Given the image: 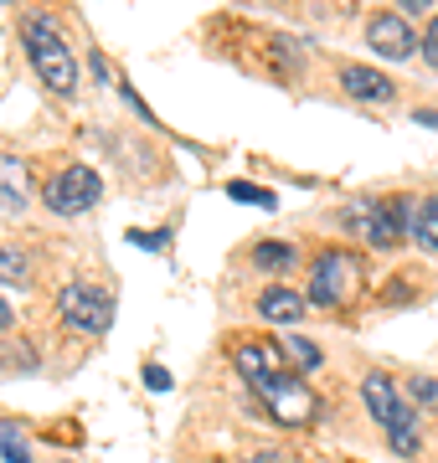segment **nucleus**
Here are the masks:
<instances>
[{"mask_svg":"<svg viewBox=\"0 0 438 463\" xmlns=\"http://www.w3.org/2000/svg\"><path fill=\"white\" fill-rule=\"evenodd\" d=\"M237 371H243V381L263 397V407H269L273 422H284V428H304V422H315L320 402L309 397V386H304V381L284 365V350H279V345L243 340V345H237Z\"/></svg>","mask_w":438,"mask_h":463,"instance_id":"nucleus-1","label":"nucleus"},{"mask_svg":"<svg viewBox=\"0 0 438 463\" xmlns=\"http://www.w3.org/2000/svg\"><path fill=\"white\" fill-rule=\"evenodd\" d=\"M21 42H26V57H32L36 78H42L47 93H72L78 88V57L62 42V32H57L52 16H26L21 21Z\"/></svg>","mask_w":438,"mask_h":463,"instance_id":"nucleus-2","label":"nucleus"},{"mask_svg":"<svg viewBox=\"0 0 438 463\" xmlns=\"http://www.w3.org/2000/svg\"><path fill=\"white\" fill-rule=\"evenodd\" d=\"M413 212L418 206H407V196H371L346 222H351L356 237L371 242V248H403V232H413Z\"/></svg>","mask_w":438,"mask_h":463,"instance_id":"nucleus-3","label":"nucleus"},{"mask_svg":"<svg viewBox=\"0 0 438 463\" xmlns=\"http://www.w3.org/2000/svg\"><path fill=\"white\" fill-rule=\"evenodd\" d=\"M361 288V258L346 248H325L309 268V304H320V309H340L346 298Z\"/></svg>","mask_w":438,"mask_h":463,"instance_id":"nucleus-4","label":"nucleus"},{"mask_svg":"<svg viewBox=\"0 0 438 463\" xmlns=\"http://www.w3.org/2000/svg\"><path fill=\"white\" fill-rule=\"evenodd\" d=\"M57 315H62V325H72V330L103 335L114 325V298L103 294L99 283H68V288L57 294Z\"/></svg>","mask_w":438,"mask_h":463,"instance_id":"nucleus-5","label":"nucleus"},{"mask_svg":"<svg viewBox=\"0 0 438 463\" xmlns=\"http://www.w3.org/2000/svg\"><path fill=\"white\" fill-rule=\"evenodd\" d=\"M42 196H47V206L57 216H78V212H93V206H99L103 181H99V170L93 165H68L62 175H52Z\"/></svg>","mask_w":438,"mask_h":463,"instance_id":"nucleus-6","label":"nucleus"},{"mask_svg":"<svg viewBox=\"0 0 438 463\" xmlns=\"http://www.w3.org/2000/svg\"><path fill=\"white\" fill-rule=\"evenodd\" d=\"M361 402H367L371 422H382L387 432H397V428H418V407H407V402L397 397V386H392L387 371H371V376L361 381Z\"/></svg>","mask_w":438,"mask_h":463,"instance_id":"nucleus-7","label":"nucleus"},{"mask_svg":"<svg viewBox=\"0 0 438 463\" xmlns=\"http://www.w3.org/2000/svg\"><path fill=\"white\" fill-rule=\"evenodd\" d=\"M367 42H371V52H382L392 62H403V57H413L423 47V36L407 26L403 11H376V16H367Z\"/></svg>","mask_w":438,"mask_h":463,"instance_id":"nucleus-8","label":"nucleus"},{"mask_svg":"<svg viewBox=\"0 0 438 463\" xmlns=\"http://www.w3.org/2000/svg\"><path fill=\"white\" fill-rule=\"evenodd\" d=\"M340 88L361 103H387L397 99V83H392L387 72H376V67H340Z\"/></svg>","mask_w":438,"mask_h":463,"instance_id":"nucleus-9","label":"nucleus"},{"mask_svg":"<svg viewBox=\"0 0 438 463\" xmlns=\"http://www.w3.org/2000/svg\"><path fill=\"white\" fill-rule=\"evenodd\" d=\"M258 315L269 319V325H300L304 298L294 294V288H284V283H273V288H263V294H258Z\"/></svg>","mask_w":438,"mask_h":463,"instance_id":"nucleus-10","label":"nucleus"},{"mask_svg":"<svg viewBox=\"0 0 438 463\" xmlns=\"http://www.w3.org/2000/svg\"><path fill=\"white\" fill-rule=\"evenodd\" d=\"M26 196H32V185H26L21 160L0 155V201H5V206H26Z\"/></svg>","mask_w":438,"mask_h":463,"instance_id":"nucleus-11","label":"nucleus"},{"mask_svg":"<svg viewBox=\"0 0 438 463\" xmlns=\"http://www.w3.org/2000/svg\"><path fill=\"white\" fill-rule=\"evenodd\" d=\"M413 242L428 252H438V196H423L413 212Z\"/></svg>","mask_w":438,"mask_h":463,"instance_id":"nucleus-12","label":"nucleus"},{"mask_svg":"<svg viewBox=\"0 0 438 463\" xmlns=\"http://www.w3.org/2000/svg\"><path fill=\"white\" fill-rule=\"evenodd\" d=\"M284 361H294V371H320L325 365V355H320V345L315 340H304V335H284Z\"/></svg>","mask_w":438,"mask_h":463,"instance_id":"nucleus-13","label":"nucleus"},{"mask_svg":"<svg viewBox=\"0 0 438 463\" xmlns=\"http://www.w3.org/2000/svg\"><path fill=\"white\" fill-rule=\"evenodd\" d=\"M0 283H16V288H32V263H26V252L11 248V242H0Z\"/></svg>","mask_w":438,"mask_h":463,"instance_id":"nucleus-14","label":"nucleus"},{"mask_svg":"<svg viewBox=\"0 0 438 463\" xmlns=\"http://www.w3.org/2000/svg\"><path fill=\"white\" fill-rule=\"evenodd\" d=\"M227 196L248 201V206H263V212H273V206H279V196H273V191H263V185H253V181H233V185H227Z\"/></svg>","mask_w":438,"mask_h":463,"instance_id":"nucleus-15","label":"nucleus"},{"mask_svg":"<svg viewBox=\"0 0 438 463\" xmlns=\"http://www.w3.org/2000/svg\"><path fill=\"white\" fill-rule=\"evenodd\" d=\"M253 263L258 268H289V263H294V248H289V242H258Z\"/></svg>","mask_w":438,"mask_h":463,"instance_id":"nucleus-16","label":"nucleus"},{"mask_svg":"<svg viewBox=\"0 0 438 463\" xmlns=\"http://www.w3.org/2000/svg\"><path fill=\"white\" fill-rule=\"evenodd\" d=\"M407 397L418 407H438V381L433 376H407Z\"/></svg>","mask_w":438,"mask_h":463,"instance_id":"nucleus-17","label":"nucleus"},{"mask_svg":"<svg viewBox=\"0 0 438 463\" xmlns=\"http://www.w3.org/2000/svg\"><path fill=\"white\" fill-rule=\"evenodd\" d=\"M0 458L5 463H32V453H26V443H21L11 428H0Z\"/></svg>","mask_w":438,"mask_h":463,"instance_id":"nucleus-18","label":"nucleus"},{"mask_svg":"<svg viewBox=\"0 0 438 463\" xmlns=\"http://www.w3.org/2000/svg\"><path fill=\"white\" fill-rule=\"evenodd\" d=\"M387 438H392V453H403V458L418 453V428H397V432H387Z\"/></svg>","mask_w":438,"mask_h":463,"instance_id":"nucleus-19","label":"nucleus"},{"mask_svg":"<svg viewBox=\"0 0 438 463\" xmlns=\"http://www.w3.org/2000/svg\"><path fill=\"white\" fill-rule=\"evenodd\" d=\"M166 237H170V232H129V242L145 248V252H166Z\"/></svg>","mask_w":438,"mask_h":463,"instance_id":"nucleus-20","label":"nucleus"},{"mask_svg":"<svg viewBox=\"0 0 438 463\" xmlns=\"http://www.w3.org/2000/svg\"><path fill=\"white\" fill-rule=\"evenodd\" d=\"M418 52H423V57H428V62L438 67V16L428 21V32H423V47H418Z\"/></svg>","mask_w":438,"mask_h":463,"instance_id":"nucleus-21","label":"nucleus"},{"mask_svg":"<svg viewBox=\"0 0 438 463\" xmlns=\"http://www.w3.org/2000/svg\"><path fill=\"white\" fill-rule=\"evenodd\" d=\"M145 386H150V392H170V371L150 365V371H145Z\"/></svg>","mask_w":438,"mask_h":463,"instance_id":"nucleus-22","label":"nucleus"},{"mask_svg":"<svg viewBox=\"0 0 438 463\" xmlns=\"http://www.w3.org/2000/svg\"><path fill=\"white\" fill-rule=\"evenodd\" d=\"M423 124V129H438V109H418V114H413Z\"/></svg>","mask_w":438,"mask_h":463,"instance_id":"nucleus-23","label":"nucleus"},{"mask_svg":"<svg viewBox=\"0 0 438 463\" xmlns=\"http://www.w3.org/2000/svg\"><path fill=\"white\" fill-rule=\"evenodd\" d=\"M243 463H284V458H279V453H248Z\"/></svg>","mask_w":438,"mask_h":463,"instance_id":"nucleus-24","label":"nucleus"},{"mask_svg":"<svg viewBox=\"0 0 438 463\" xmlns=\"http://www.w3.org/2000/svg\"><path fill=\"white\" fill-rule=\"evenodd\" d=\"M407 11H428V0H403V16Z\"/></svg>","mask_w":438,"mask_h":463,"instance_id":"nucleus-25","label":"nucleus"},{"mask_svg":"<svg viewBox=\"0 0 438 463\" xmlns=\"http://www.w3.org/2000/svg\"><path fill=\"white\" fill-rule=\"evenodd\" d=\"M11 330V309H5V304H0V335Z\"/></svg>","mask_w":438,"mask_h":463,"instance_id":"nucleus-26","label":"nucleus"},{"mask_svg":"<svg viewBox=\"0 0 438 463\" xmlns=\"http://www.w3.org/2000/svg\"><path fill=\"white\" fill-rule=\"evenodd\" d=\"M0 5H11V0H0Z\"/></svg>","mask_w":438,"mask_h":463,"instance_id":"nucleus-27","label":"nucleus"}]
</instances>
